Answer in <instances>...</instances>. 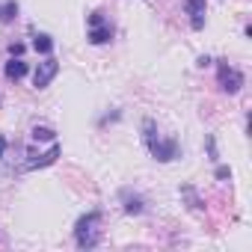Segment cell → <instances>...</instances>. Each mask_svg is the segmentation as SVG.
Masks as SVG:
<instances>
[{
  "label": "cell",
  "instance_id": "cell-1",
  "mask_svg": "<svg viewBox=\"0 0 252 252\" xmlns=\"http://www.w3.org/2000/svg\"><path fill=\"white\" fill-rule=\"evenodd\" d=\"M143 140H146L152 158L160 160V163H169V160H175V158L181 155V146H178L175 140H163V137L158 134L155 119H146V122H143Z\"/></svg>",
  "mask_w": 252,
  "mask_h": 252
},
{
  "label": "cell",
  "instance_id": "cell-10",
  "mask_svg": "<svg viewBox=\"0 0 252 252\" xmlns=\"http://www.w3.org/2000/svg\"><path fill=\"white\" fill-rule=\"evenodd\" d=\"M15 18H18V3L9 0V3H3V9H0V21H15Z\"/></svg>",
  "mask_w": 252,
  "mask_h": 252
},
{
  "label": "cell",
  "instance_id": "cell-9",
  "mask_svg": "<svg viewBox=\"0 0 252 252\" xmlns=\"http://www.w3.org/2000/svg\"><path fill=\"white\" fill-rule=\"evenodd\" d=\"M33 48H36V54H45V57H51V51H54V39H51L48 33H39V36L33 39Z\"/></svg>",
  "mask_w": 252,
  "mask_h": 252
},
{
  "label": "cell",
  "instance_id": "cell-6",
  "mask_svg": "<svg viewBox=\"0 0 252 252\" xmlns=\"http://www.w3.org/2000/svg\"><path fill=\"white\" fill-rule=\"evenodd\" d=\"M184 9H187V15H190V27H193V30H202V27H205L208 3H205V0H184Z\"/></svg>",
  "mask_w": 252,
  "mask_h": 252
},
{
  "label": "cell",
  "instance_id": "cell-14",
  "mask_svg": "<svg viewBox=\"0 0 252 252\" xmlns=\"http://www.w3.org/2000/svg\"><path fill=\"white\" fill-rule=\"evenodd\" d=\"M228 175H231V169H228V166H220V169H217V178H228Z\"/></svg>",
  "mask_w": 252,
  "mask_h": 252
},
{
  "label": "cell",
  "instance_id": "cell-13",
  "mask_svg": "<svg viewBox=\"0 0 252 252\" xmlns=\"http://www.w3.org/2000/svg\"><path fill=\"white\" fill-rule=\"evenodd\" d=\"M9 54H12V57H21V54H24V45H21V42L9 45Z\"/></svg>",
  "mask_w": 252,
  "mask_h": 252
},
{
  "label": "cell",
  "instance_id": "cell-3",
  "mask_svg": "<svg viewBox=\"0 0 252 252\" xmlns=\"http://www.w3.org/2000/svg\"><path fill=\"white\" fill-rule=\"evenodd\" d=\"M86 24H89L86 39H89L92 45H107V42L113 39V24L104 18V12H92V15L86 18Z\"/></svg>",
  "mask_w": 252,
  "mask_h": 252
},
{
  "label": "cell",
  "instance_id": "cell-5",
  "mask_svg": "<svg viewBox=\"0 0 252 252\" xmlns=\"http://www.w3.org/2000/svg\"><path fill=\"white\" fill-rule=\"evenodd\" d=\"M220 86H222V92L234 95V92H240V86H243V74H240L237 68H231L228 63H222V65H220Z\"/></svg>",
  "mask_w": 252,
  "mask_h": 252
},
{
  "label": "cell",
  "instance_id": "cell-8",
  "mask_svg": "<svg viewBox=\"0 0 252 252\" xmlns=\"http://www.w3.org/2000/svg\"><path fill=\"white\" fill-rule=\"evenodd\" d=\"M27 71H30V68H27V63H24L21 57H12V60L6 63V68H3L6 80H21V77H24Z\"/></svg>",
  "mask_w": 252,
  "mask_h": 252
},
{
  "label": "cell",
  "instance_id": "cell-15",
  "mask_svg": "<svg viewBox=\"0 0 252 252\" xmlns=\"http://www.w3.org/2000/svg\"><path fill=\"white\" fill-rule=\"evenodd\" d=\"M3 152H6V140L0 137V158H3Z\"/></svg>",
  "mask_w": 252,
  "mask_h": 252
},
{
  "label": "cell",
  "instance_id": "cell-12",
  "mask_svg": "<svg viewBox=\"0 0 252 252\" xmlns=\"http://www.w3.org/2000/svg\"><path fill=\"white\" fill-rule=\"evenodd\" d=\"M125 211H128V214H143V199H128V202H125Z\"/></svg>",
  "mask_w": 252,
  "mask_h": 252
},
{
  "label": "cell",
  "instance_id": "cell-4",
  "mask_svg": "<svg viewBox=\"0 0 252 252\" xmlns=\"http://www.w3.org/2000/svg\"><path fill=\"white\" fill-rule=\"evenodd\" d=\"M60 74V63L54 60V57H48L45 63H39L36 65V74H33V86L36 89H45V86H51V80Z\"/></svg>",
  "mask_w": 252,
  "mask_h": 252
},
{
  "label": "cell",
  "instance_id": "cell-7",
  "mask_svg": "<svg viewBox=\"0 0 252 252\" xmlns=\"http://www.w3.org/2000/svg\"><path fill=\"white\" fill-rule=\"evenodd\" d=\"M60 155H63V146H60V143L54 140V143H51V152H48V155H39V158L27 160V169H42V166H51V163H54V160H57Z\"/></svg>",
  "mask_w": 252,
  "mask_h": 252
},
{
  "label": "cell",
  "instance_id": "cell-2",
  "mask_svg": "<svg viewBox=\"0 0 252 252\" xmlns=\"http://www.w3.org/2000/svg\"><path fill=\"white\" fill-rule=\"evenodd\" d=\"M98 222H101V214H98V211H89L86 217L77 220V225H74V240H77L80 249L98 246V228H95Z\"/></svg>",
  "mask_w": 252,
  "mask_h": 252
},
{
  "label": "cell",
  "instance_id": "cell-11",
  "mask_svg": "<svg viewBox=\"0 0 252 252\" xmlns=\"http://www.w3.org/2000/svg\"><path fill=\"white\" fill-rule=\"evenodd\" d=\"M33 140L39 143V140H57V134L51 131V128H45V125H36L33 128Z\"/></svg>",
  "mask_w": 252,
  "mask_h": 252
}]
</instances>
